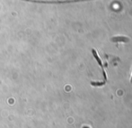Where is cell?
Listing matches in <instances>:
<instances>
[{
	"label": "cell",
	"instance_id": "obj_1",
	"mask_svg": "<svg viewBox=\"0 0 132 128\" xmlns=\"http://www.w3.org/2000/svg\"><path fill=\"white\" fill-rule=\"evenodd\" d=\"M92 52H93V55H94V59L96 60V62H98V64H99V66L101 67L102 69V72H103V84L104 85L106 83V81H107V75H106V72H105V70H104V67H103V62H102V60L100 59L99 55H98L97 51H95L94 49L92 50Z\"/></svg>",
	"mask_w": 132,
	"mask_h": 128
},
{
	"label": "cell",
	"instance_id": "obj_3",
	"mask_svg": "<svg viewBox=\"0 0 132 128\" xmlns=\"http://www.w3.org/2000/svg\"><path fill=\"white\" fill-rule=\"evenodd\" d=\"M111 40L113 41V42H119V41H123V42H128V38H126V37H115V38H112Z\"/></svg>",
	"mask_w": 132,
	"mask_h": 128
},
{
	"label": "cell",
	"instance_id": "obj_2",
	"mask_svg": "<svg viewBox=\"0 0 132 128\" xmlns=\"http://www.w3.org/2000/svg\"><path fill=\"white\" fill-rule=\"evenodd\" d=\"M84 1H90V0H60V1H42L40 4H52V5H62V4H71V3H77V2H84Z\"/></svg>",
	"mask_w": 132,
	"mask_h": 128
},
{
	"label": "cell",
	"instance_id": "obj_4",
	"mask_svg": "<svg viewBox=\"0 0 132 128\" xmlns=\"http://www.w3.org/2000/svg\"><path fill=\"white\" fill-rule=\"evenodd\" d=\"M131 80H132V79H131Z\"/></svg>",
	"mask_w": 132,
	"mask_h": 128
}]
</instances>
